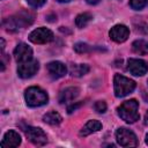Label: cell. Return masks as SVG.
<instances>
[{"mask_svg":"<svg viewBox=\"0 0 148 148\" xmlns=\"http://www.w3.org/2000/svg\"><path fill=\"white\" fill-rule=\"evenodd\" d=\"M132 50L136 54H141V56L148 54V42H146L143 39H138V40L133 42Z\"/></svg>","mask_w":148,"mask_h":148,"instance_id":"16","label":"cell"},{"mask_svg":"<svg viewBox=\"0 0 148 148\" xmlns=\"http://www.w3.org/2000/svg\"><path fill=\"white\" fill-rule=\"evenodd\" d=\"M14 58L17 62H24L32 59V50L25 43H20L14 50Z\"/></svg>","mask_w":148,"mask_h":148,"instance_id":"10","label":"cell"},{"mask_svg":"<svg viewBox=\"0 0 148 148\" xmlns=\"http://www.w3.org/2000/svg\"><path fill=\"white\" fill-rule=\"evenodd\" d=\"M27 1L34 8H39V7H42L46 2V0H27Z\"/></svg>","mask_w":148,"mask_h":148,"instance_id":"23","label":"cell"},{"mask_svg":"<svg viewBox=\"0 0 148 148\" xmlns=\"http://www.w3.org/2000/svg\"><path fill=\"white\" fill-rule=\"evenodd\" d=\"M114 84V95L117 97H125L128 94H131L135 89V82L124 75L116 74L113 79Z\"/></svg>","mask_w":148,"mask_h":148,"instance_id":"4","label":"cell"},{"mask_svg":"<svg viewBox=\"0 0 148 148\" xmlns=\"http://www.w3.org/2000/svg\"><path fill=\"white\" fill-rule=\"evenodd\" d=\"M74 50L77 53H87V52L92 51L94 49L91 46H89L88 44H86V43H76L74 45Z\"/></svg>","mask_w":148,"mask_h":148,"instance_id":"20","label":"cell"},{"mask_svg":"<svg viewBox=\"0 0 148 148\" xmlns=\"http://www.w3.org/2000/svg\"><path fill=\"white\" fill-rule=\"evenodd\" d=\"M21 143V136L15 131H8L5 133L1 141V147H17Z\"/></svg>","mask_w":148,"mask_h":148,"instance_id":"14","label":"cell"},{"mask_svg":"<svg viewBox=\"0 0 148 148\" xmlns=\"http://www.w3.org/2000/svg\"><path fill=\"white\" fill-rule=\"evenodd\" d=\"M102 128V124L98 120H89L80 131V135L81 136H87L91 133H95L97 131H99Z\"/></svg>","mask_w":148,"mask_h":148,"instance_id":"15","label":"cell"},{"mask_svg":"<svg viewBox=\"0 0 148 148\" xmlns=\"http://www.w3.org/2000/svg\"><path fill=\"white\" fill-rule=\"evenodd\" d=\"M138 110H139V103L135 99L125 101L117 109L119 117L128 124H132V123H135L136 120H139L140 114H139Z\"/></svg>","mask_w":148,"mask_h":148,"instance_id":"2","label":"cell"},{"mask_svg":"<svg viewBox=\"0 0 148 148\" xmlns=\"http://www.w3.org/2000/svg\"><path fill=\"white\" fill-rule=\"evenodd\" d=\"M53 39V32L47 28H37L29 35V40L35 44H45Z\"/></svg>","mask_w":148,"mask_h":148,"instance_id":"7","label":"cell"},{"mask_svg":"<svg viewBox=\"0 0 148 148\" xmlns=\"http://www.w3.org/2000/svg\"><path fill=\"white\" fill-rule=\"evenodd\" d=\"M91 18H92V17H91V15H90L89 13H82V14H80V15L76 16V18H75V24H76L77 28H84V27L90 22Z\"/></svg>","mask_w":148,"mask_h":148,"instance_id":"19","label":"cell"},{"mask_svg":"<svg viewBox=\"0 0 148 148\" xmlns=\"http://www.w3.org/2000/svg\"><path fill=\"white\" fill-rule=\"evenodd\" d=\"M146 142H147V145H148V134H147V136H146Z\"/></svg>","mask_w":148,"mask_h":148,"instance_id":"28","label":"cell"},{"mask_svg":"<svg viewBox=\"0 0 148 148\" xmlns=\"http://www.w3.org/2000/svg\"><path fill=\"white\" fill-rule=\"evenodd\" d=\"M82 104V102L81 103H77V104H73V105H71V106H68V109H67V111H68V113H72L73 111H75L80 105Z\"/></svg>","mask_w":148,"mask_h":148,"instance_id":"24","label":"cell"},{"mask_svg":"<svg viewBox=\"0 0 148 148\" xmlns=\"http://www.w3.org/2000/svg\"><path fill=\"white\" fill-rule=\"evenodd\" d=\"M38 68H39L38 61L31 59V60H28V61H24V62H20L18 64L17 74L22 79H28V77H31L32 75H35L37 73Z\"/></svg>","mask_w":148,"mask_h":148,"instance_id":"8","label":"cell"},{"mask_svg":"<svg viewBox=\"0 0 148 148\" xmlns=\"http://www.w3.org/2000/svg\"><path fill=\"white\" fill-rule=\"evenodd\" d=\"M116 139L118 143L123 147H135L138 146V138L136 135L128 128L120 127L116 132Z\"/></svg>","mask_w":148,"mask_h":148,"instance_id":"5","label":"cell"},{"mask_svg":"<svg viewBox=\"0 0 148 148\" xmlns=\"http://www.w3.org/2000/svg\"><path fill=\"white\" fill-rule=\"evenodd\" d=\"M46 68H47V72L50 74V76L54 80L65 76L66 73H67L66 66L60 61H51V62L47 64Z\"/></svg>","mask_w":148,"mask_h":148,"instance_id":"12","label":"cell"},{"mask_svg":"<svg viewBox=\"0 0 148 148\" xmlns=\"http://www.w3.org/2000/svg\"><path fill=\"white\" fill-rule=\"evenodd\" d=\"M79 92H80V89L77 87H67V88H65L59 95V103L60 104H66V103H69V102L74 101L79 96Z\"/></svg>","mask_w":148,"mask_h":148,"instance_id":"13","label":"cell"},{"mask_svg":"<svg viewBox=\"0 0 148 148\" xmlns=\"http://www.w3.org/2000/svg\"><path fill=\"white\" fill-rule=\"evenodd\" d=\"M24 133L27 138L29 139L30 142H32L35 146H44L47 142L46 134L44 131L39 127H32V126H27L24 127Z\"/></svg>","mask_w":148,"mask_h":148,"instance_id":"6","label":"cell"},{"mask_svg":"<svg viewBox=\"0 0 148 148\" xmlns=\"http://www.w3.org/2000/svg\"><path fill=\"white\" fill-rule=\"evenodd\" d=\"M147 2L148 0H130V6L135 10H140L147 5Z\"/></svg>","mask_w":148,"mask_h":148,"instance_id":"21","label":"cell"},{"mask_svg":"<svg viewBox=\"0 0 148 148\" xmlns=\"http://www.w3.org/2000/svg\"><path fill=\"white\" fill-rule=\"evenodd\" d=\"M35 15L29 10H21L17 14L3 20L2 25L8 31H17L20 28L30 25L34 22Z\"/></svg>","mask_w":148,"mask_h":148,"instance_id":"1","label":"cell"},{"mask_svg":"<svg viewBox=\"0 0 148 148\" xmlns=\"http://www.w3.org/2000/svg\"><path fill=\"white\" fill-rule=\"evenodd\" d=\"M127 71L135 76H142L148 72V64L145 60L131 58L127 60Z\"/></svg>","mask_w":148,"mask_h":148,"instance_id":"9","label":"cell"},{"mask_svg":"<svg viewBox=\"0 0 148 148\" xmlns=\"http://www.w3.org/2000/svg\"><path fill=\"white\" fill-rule=\"evenodd\" d=\"M24 98H25L27 104L31 108L42 106V105L46 104L49 101L47 94L43 89H40L39 87H29L25 90Z\"/></svg>","mask_w":148,"mask_h":148,"instance_id":"3","label":"cell"},{"mask_svg":"<svg viewBox=\"0 0 148 148\" xmlns=\"http://www.w3.org/2000/svg\"><path fill=\"white\" fill-rule=\"evenodd\" d=\"M128 35H130V30L124 24H117V25L112 27L110 30V37L116 43L125 42L128 38Z\"/></svg>","mask_w":148,"mask_h":148,"instance_id":"11","label":"cell"},{"mask_svg":"<svg viewBox=\"0 0 148 148\" xmlns=\"http://www.w3.org/2000/svg\"><path fill=\"white\" fill-rule=\"evenodd\" d=\"M145 123L148 124V111H147V113L145 114Z\"/></svg>","mask_w":148,"mask_h":148,"instance_id":"26","label":"cell"},{"mask_svg":"<svg viewBox=\"0 0 148 148\" xmlns=\"http://www.w3.org/2000/svg\"><path fill=\"white\" fill-rule=\"evenodd\" d=\"M57 1H59V2H68L71 0H57Z\"/></svg>","mask_w":148,"mask_h":148,"instance_id":"27","label":"cell"},{"mask_svg":"<svg viewBox=\"0 0 148 148\" xmlns=\"http://www.w3.org/2000/svg\"><path fill=\"white\" fill-rule=\"evenodd\" d=\"M88 72H89V66L83 64H79V65L74 64V65H71V68H69V73L73 76H82Z\"/></svg>","mask_w":148,"mask_h":148,"instance_id":"18","label":"cell"},{"mask_svg":"<svg viewBox=\"0 0 148 148\" xmlns=\"http://www.w3.org/2000/svg\"><path fill=\"white\" fill-rule=\"evenodd\" d=\"M94 109L95 111H97L98 113H104L106 111V103L104 101H97L94 104Z\"/></svg>","mask_w":148,"mask_h":148,"instance_id":"22","label":"cell"},{"mask_svg":"<svg viewBox=\"0 0 148 148\" xmlns=\"http://www.w3.org/2000/svg\"><path fill=\"white\" fill-rule=\"evenodd\" d=\"M43 120H44L46 124L54 126V125H59V124L61 123L62 118H61V116H60L58 112H56V111H50V112H47L46 114H44Z\"/></svg>","mask_w":148,"mask_h":148,"instance_id":"17","label":"cell"},{"mask_svg":"<svg viewBox=\"0 0 148 148\" xmlns=\"http://www.w3.org/2000/svg\"><path fill=\"white\" fill-rule=\"evenodd\" d=\"M88 3H90V5H95V3H97L99 0H86Z\"/></svg>","mask_w":148,"mask_h":148,"instance_id":"25","label":"cell"}]
</instances>
